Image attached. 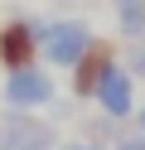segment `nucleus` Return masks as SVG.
Masks as SVG:
<instances>
[{"mask_svg": "<svg viewBox=\"0 0 145 150\" xmlns=\"http://www.w3.org/2000/svg\"><path fill=\"white\" fill-rule=\"evenodd\" d=\"M92 44H97V34H92L87 20H44V39H39V49H44V63H48V68L73 73Z\"/></svg>", "mask_w": 145, "mask_h": 150, "instance_id": "1", "label": "nucleus"}, {"mask_svg": "<svg viewBox=\"0 0 145 150\" xmlns=\"http://www.w3.org/2000/svg\"><path fill=\"white\" fill-rule=\"evenodd\" d=\"M39 39H44V20H29V15L5 20V24H0V68H5V73L34 68V63L44 58Z\"/></svg>", "mask_w": 145, "mask_h": 150, "instance_id": "2", "label": "nucleus"}, {"mask_svg": "<svg viewBox=\"0 0 145 150\" xmlns=\"http://www.w3.org/2000/svg\"><path fill=\"white\" fill-rule=\"evenodd\" d=\"M0 102L15 111H39V107H53L58 102V87L48 78V68H19V73H5V87H0Z\"/></svg>", "mask_w": 145, "mask_h": 150, "instance_id": "3", "label": "nucleus"}, {"mask_svg": "<svg viewBox=\"0 0 145 150\" xmlns=\"http://www.w3.org/2000/svg\"><path fill=\"white\" fill-rule=\"evenodd\" d=\"M53 121L34 116V111L0 107V150H53Z\"/></svg>", "mask_w": 145, "mask_h": 150, "instance_id": "4", "label": "nucleus"}, {"mask_svg": "<svg viewBox=\"0 0 145 150\" xmlns=\"http://www.w3.org/2000/svg\"><path fill=\"white\" fill-rule=\"evenodd\" d=\"M111 68H116V44H111V39H97L92 49L82 53V63L68 73L73 102H92V97H97V87H102V78H106Z\"/></svg>", "mask_w": 145, "mask_h": 150, "instance_id": "5", "label": "nucleus"}, {"mask_svg": "<svg viewBox=\"0 0 145 150\" xmlns=\"http://www.w3.org/2000/svg\"><path fill=\"white\" fill-rule=\"evenodd\" d=\"M92 102H97V111H102V116H111V121H131L135 107H140V102H135V78H131V68H121V63H116V68L102 78V87H97Z\"/></svg>", "mask_w": 145, "mask_h": 150, "instance_id": "6", "label": "nucleus"}, {"mask_svg": "<svg viewBox=\"0 0 145 150\" xmlns=\"http://www.w3.org/2000/svg\"><path fill=\"white\" fill-rule=\"evenodd\" d=\"M116 5V34L121 39H145V0H111Z\"/></svg>", "mask_w": 145, "mask_h": 150, "instance_id": "7", "label": "nucleus"}, {"mask_svg": "<svg viewBox=\"0 0 145 150\" xmlns=\"http://www.w3.org/2000/svg\"><path fill=\"white\" fill-rule=\"evenodd\" d=\"M126 68H131V78H145V39L131 44V53H126Z\"/></svg>", "mask_w": 145, "mask_h": 150, "instance_id": "8", "label": "nucleus"}, {"mask_svg": "<svg viewBox=\"0 0 145 150\" xmlns=\"http://www.w3.org/2000/svg\"><path fill=\"white\" fill-rule=\"evenodd\" d=\"M111 150H145V131H131V136H121Z\"/></svg>", "mask_w": 145, "mask_h": 150, "instance_id": "9", "label": "nucleus"}, {"mask_svg": "<svg viewBox=\"0 0 145 150\" xmlns=\"http://www.w3.org/2000/svg\"><path fill=\"white\" fill-rule=\"evenodd\" d=\"M58 150H102V145H92V140H68V145H58Z\"/></svg>", "mask_w": 145, "mask_h": 150, "instance_id": "10", "label": "nucleus"}, {"mask_svg": "<svg viewBox=\"0 0 145 150\" xmlns=\"http://www.w3.org/2000/svg\"><path fill=\"white\" fill-rule=\"evenodd\" d=\"M131 121H135V131H145V97H140V107H135V116H131Z\"/></svg>", "mask_w": 145, "mask_h": 150, "instance_id": "11", "label": "nucleus"}, {"mask_svg": "<svg viewBox=\"0 0 145 150\" xmlns=\"http://www.w3.org/2000/svg\"><path fill=\"white\" fill-rule=\"evenodd\" d=\"M53 150H58V145H53Z\"/></svg>", "mask_w": 145, "mask_h": 150, "instance_id": "12", "label": "nucleus"}]
</instances>
